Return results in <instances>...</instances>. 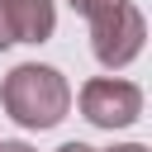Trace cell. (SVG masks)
<instances>
[{
  "label": "cell",
  "instance_id": "cell-8",
  "mask_svg": "<svg viewBox=\"0 0 152 152\" xmlns=\"http://www.w3.org/2000/svg\"><path fill=\"white\" fill-rule=\"evenodd\" d=\"M104 152H147L142 142H119V147H104Z\"/></svg>",
  "mask_w": 152,
  "mask_h": 152
},
{
  "label": "cell",
  "instance_id": "cell-4",
  "mask_svg": "<svg viewBox=\"0 0 152 152\" xmlns=\"http://www.w3.org/2000/svg\"><path fill=\"white\" fill-rule=\"evenodd\" d=\"M5 19H10L14 43H48L57 28L52 0H5Z\"/></svg>",
  "mask_w": 152,
  "mask_h": 152
},
{
  "label": "cell",
  "instance_id": "cell-2",
  "mask_svg": "<svg viewBox=\"0 0 152 152\" xmlns=\"http://www.w3.org/2000/svg\"><path fill=\"white\" fill-rule=\"evenodd\" d=\"M86 19H90V52L109 71H124L147 43V19H142V10L133 0H104Z\"/></svg>",
  "mask_w": 152,
  "mask_h": 152
},
{
  "label": "cell",
  "instance_id": "cell-9",
  "mask_svg": "<svg viewBox=\"0 0 152 152\" xmlns=\"http://www.w3.org/2000/svg\"><path fill=\"white\" fill-rule=\"evenodd\" d=\"M57 152H95V147H86V142H62Z\"/></svg>",
  "mask_w": 152,
  "mask_h": 152
},
{
  "label": "cell",
  "instance_id": "cell-3",
  "mask_svg": "<svg viewBox=\"0 0 152 152\" xmlns=\"http://www.w3.org/2000/svg\"><path fill=\"white\" fill-rule=\"evenodd\" d=\"M81 114L95 124V128H128L138 124L142 114V90L133 81H119V76H95L81 86Z\"/></svg>",
  "mask_w": 152,
  "mask_h": 152
},
{
  "label": "cell",
  "instance_id": "cell-7",
  "mask_svg": "<svg viewBox=\"0 0 152 152\" xmlns=\"http://www.w3.org/2000/svg\"><path fill=\"white\" fill-rule=\"evenodd\" d=\"M0 152H33L28 142H19V138H10V142H0Z\"/></svg>",
  "mask_w": 152,
  "mask_h": 152
},
{
  "label": "cell",
  "instance_id": "cell-1",
  "mask_svg": "<svg viewBox=\"0 0 152 152\" xmlns=\"http://www.w3.org/2000/svg\"><path fill=\"white\" fill-rule=\"evenodd\" d=\"M0 104L19 128H57L71 109V86L57 66L19 62L0 86Z\"/></svg>",
  "mask_w": 152,
  "mask_h": 152
},
{
  "label": "cell",
  "instance_id": "cell-5",
  "mask_svg": "<svg viewBox=\"0 0 152 152\" xmlns=\"http://www.w3.org/2000/svg\"><path fill=\"white\" fill-rule=\"evenodd\" d=\"M14 43V33H10V19H5V0H0V52Z\"/></svg>",
  "mask_w": 152,
  "mask_h": 152
},
{
  "label": "cell",
  "instance_id": "cell-6",
  "mask_svg": "<svg viewBox=\"0 0 152 152\" xmlns=\"http://www.w3.org/2000/svg\"><path fill=\"white\" fill-rule=\"evenodd\" d=\"M100 5H104V0H71V10H76V14H95Z\"/></svg>",
  "mask_w": 152,
  "mask_h": 152
}]
</instances>
